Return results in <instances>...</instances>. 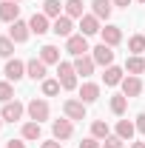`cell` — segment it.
Returning <instances> with one entry per match:
<instances>
[{"mask_svg": "<svg viewBox=\"0 0 145 148\" xmlns=\"http://www.w3.org/2000/svg\"><path fill=\"white\" fill-rule=\"evenodd\" d=\"M57 80L66 91L77 88V71H74V63H57Z\"/></svg>", "mask_w": 145, "mask_h": 148, "instance_id": "6da1fadb", "label": "cell"}, {"mask_svg": "<svg viewBox=\"0 0 145 148\" xmlns=\"http://www.w3.org/2000/svg\"><path fill=\"white\" fill-rule=\"evenodd\" d=\"M66 51L74 57H83V54H88L91 49H88V37L85 34H71L68 40H66Z\"/></svg>", "mask_w": 145, "mask_h": 148, "instance_id": "7a4b0ae2", "label": "cell"}, {"mask_svg": "<svg viewBox=\"0 0 145 148\" xmlns=\"http://www.w3.org/2000/svg\"><path fill=\"white\" fill-rule=\"evenodd\" d=\"M91 57H94V63L97 66H114V51H111V46H105V43H100V46H94L91 49Z\"/></svg>", "mask_w": 145, "mask_h": 148, "instance_id": "3957f363", "label": "cell"}, {"mask_svg": "<svg viewBox=\"0 0 145 148\" xmlns=\"http://www.w3.org/2000/svg\"><path fill=\"white\" fill-rule=\"evenodd\" d=\"M26 111H29V117L34 120V123H43V120H49V103L46 100H31L29 106H26Z\"/></svg>", "mask_w": 145, "mask_h": 148, "instance_id": "277c9868", "label": "cell"}, {"mask_svg": "<svg viewBox=\"0 0 145 148\" xmlns=\"http://www.w3.org/2000/svg\"><path fill=\"white\" fill-rule=\"evenodd\" d=\"M0 117H3V123H17L20 117H23V103H17V100H9V103H3Z\"/></svg>", "mask_w": 145, "mask_h": 148, "instance_id": "5b68a950", "label": "cell"}, {"mask_svg": "<svg viewBox=\"0 0 145 148\" xmlns=\"http://www.w3.org/2000/svg\"><path fill=\"white\" fill-rule=\"evenodd\" d=\"M63 111H66L68 120H85V103L83 100H66Z\"/></svg>", "mask_w": 145, "mask_h": 148, "instance_id": "8992f818", "label": "cell"}, {"mask_svg": "<svg viewBox=\"0 0 145 148\" xmlns=\"http://www.w3.org/2000/svg\"><path fill=\"white\" fill-rule=\"evenodd\" d=\"M0 20H6V23L20 20V6H17V0H3V3H0Z\"/></svg>", "mask_w": 145, "mask_h": 148, "instance_id": "52a82bcc", "label": "cell"}, {"mask_svg": "<svg viewBox=\"0 0 145 148\" xmlns=\"http://www.w3.org/2000/svg\"><path fill=\"white\" fill-rule=\"evenodd\" d=\"M6 77H9L12 83L23 80V77H26V63L17 60V57H14V60H9V63H6Z\"/></svg>", "mask_w": 145, "mask_h": 148, "instance_id": "ba28073f", "label": "cell"}, {"mask_svg": "<svg viewBox=\"0 0 145 148\" xmlns=\"http://www.w3.org/2000/svg\"><path fill=\"white\" fill-rule=\"evenodd\" d=\"M29 34H31V29H29V23H23V20H14L12 29H9V37H12L14 43H26Z\"/></svg>", "mask_w": 145, "mask_h": 148, "instance_id": "9c48e42d", "label": "cell"}, {"mask_svg": "<svg viewBox=\"0 0 145 148\" xmlns=\"http://www.w3.org/2000/svg\"><path fill=\"white\" fill-rule=\"evenodd\" d=\"M51 32H54L57 37H71V32H74V23H71V17L68 14H63V17H57L54 20V26H51Z\"/></svg>", "mask_w": 145, "mask_h": 148, "instance_id": "30bf717a", "label": "cell"}, {"mask_svg": "<svg viewBox=\"0 0 145 148\" xmlns=\"http://www.w3.org/2000/svg\"><path fill=\"white\" fill-rule=\"evenodd\" d=\"M80 34H85V37L100 34V20L94 17V14H83L80 17Z\"/></svg>", "mask_w": 145, "mask_h": 148, "instance_id": "8fae6325", "label": "cell"}, {"mask_svg": "<svg viewBox=\"0 0 145 148\" xmlns=\"http://www.w3.org/2000/svg\"><path fill=\"white\" fill-rule=\"evenodd\" d=\"M51 131H54V140H68L74 134V125H71V120H54Z\"/></svg>", "mask_w": 145, "mask_h": 148, "instance_id": "7c38bea8", "label": "cell"}, {"mask_svg": "<svg viewBox=\"0 0 145 148\" xmlns=\"http://www.w3.org/2000/svg\"><path fill=\"white\" fill-rule=\"evenodd\" d=\"M80 100L88 106V103H97L100 100V86L97 83H83L80 86Z\"/></svg>", "mask_w": 145, "mask_h": 148, "instance_id": "4fadbf2b", "label": "cell"}, {"mask_svg": "<svg viewBox=\"0 0 145 148\" xmlns=\"http://www.w3.org/2000/svg\"><path fill=\"white\" fill-rule=\"evenodd\" d=\"M94 66H97V63H94V57H88V54H83V57L74 60V71L83 74V77H91V74H94Z\"/></svg>", "mask_w": 145, "mask_h": 148, "instance_id": "5bb4252c", "label": "cell"}, {"mask_svg": "<svg viewBox=\"0 0 145 148\" xmlns=\"http://www.w3.org/2000/svg\"><path fill=\"white\" fill-rule=\"evenodd\" d=\"M100 34H103V43L105 46H117L120 40H122V32H120V26H105V29H100Z\"/></svg>", "mask_w": 145, "mask_h": 148, "instance_id": "9a60e30c", "label": "cell"}, {"mask_svg": "<svg viewBox=\"0 0 145 148\" xmlns=\"http://www.w3.org/2000/svg\"><path fill=\"white\" fill-rule=\"evenodd\" d=\"M120 86H122V94H125V97H137V94L142 91V83H140V77H134V74L125 77Z\"/></svg>", "mask_w": 145, "mask_h": 148, "instance_id": "2e32d148", "label": "cell"}, {"mask_svg": "<svg viewBox=\"0 0 145 148\" xmlns=\"http://www.w3.org/2000/svg\"><path fill=\"white\" fill-rule=\"evenodd\" d=\"M29 29H31V34H46V32H51V29H49V17H46V14H34V17L29 20Z\"/></svg>", "mask_w": 145, "mask_h": 148, "instance_id": "e0dca14e", "label": "cell"}, {"mask_svg": "<svg viewBox=\"0 0 145 148\" xmlns=\"http://www.w3.org/2000/svg\"><path fill=\"white\" fill-rule=\"evenodd\" d=\"M26 71H29L31 80H46V63L34 57V60H29V63H26Z\"/></svg>", "mask_w": 145, "mask_h": 148, "instance_id": "ac0fdd59", "label": "cell"}, {"mask_svg": "<svg viewBox=\"0 0 145 148\" xmlns=\"http://www.w3.org/2000/svg\"><path fill=\"white\" fill-rule=\"evenodd\" d=\"M91 6H94V17H97V20H108V17H111V12H114L111 0H94Z\"/></svg>", "mask_w": 145, "mask_h": 148, "instance_id": "d6986e66", "label": "cell"}, {"mask_svg": "<svg viewBox=\"0 0 145 148\" xmlns=\"http://www.w3.org/2000/svg\"><path fill=\"white\" fill-rule=\"evenodd\" d=\"M125 71H131L134 77H140V74L145 71V60H142L140 54H131V57L125 60Z\"/></svg>", "mask_w": 145, "mask_h": 148, "instance_id": "ffe728a7", "label": "cell"}, {"mask_svg": "<svg viewBox=\"0 0 145 148\" xmlns=\"http://www.w3.org/2000/svg\"><path fill=\"white\" fill-rule=\"evenodd\" d=\"M40 60H43L46 66L60 63V49H57V46H43V49H40Z\"/></svg>", "mask_w": 145, "mask_h": 148, "instance_id": "44dd1931", "label": "cell"}, {"mask_svg": "<svg viewBox=\"0 0 145 148\" xmlns=\"http://www.w3.org/2000/svg\"><path fill=\"white\" fill-rule=\"evenodd\" d=\"M103 80H105V86H120L125 77H122V69H117V66H108L105 74H103Z\"/></svg>", "mask_w": 145, "mask_h": 148, "instance_id": "7402d4cb", "label": "cell"}, {"mask_svg": "<svg viewBox=\"0 0 145 148\" xmlns=\"http://www.w3.org/2000/svg\"><path fill=\"white\" fill-rule=\"evenodd\" d=\"M40 137H43L40 123H34V120H31V123H26V125H23V140H40Z\"/></svg>", "mask_w": 145, "mask_h": 148, "instance_id": "603a6c76", "label": "cell"}, {"mask_svg": "<svg viewBox=\"0 0 145 148\" xmlns=\"http://www.w3.org/2000/svg\"><path fill=\"white\" fill-rule=\"evenodd\" d=\"M134 131H137V125L128 123V120H120V123H117V137H120V140H131Z\"/></svg>", "mask_w": 145, "mask_h": 148, "instance_id": "cb8c5ba5", "label": "cell"}, {"mask_svg": "<svg viewBox=\"0 0 145 148\" xmlns=\"http://www.w3.org/2000/svg\"><path fill=\"white\" fill-rule=\"evenodd\" d=\"M125 108H128V97L125 94H114L111 97V111L120 117V114H125Z\"/></svg>", "mask_w": 145, "mask_h": 148, "instance_id": "d4e9b609", "label": "cell"}, {"mask_svg": "<svg viewBox=\"0 0 145 148\" xmlns=\"http://www.w3.org/2000/svg\"><path fill=\"white\" fill-rule=\"evenodd\" d=\"M60 9H63V3H60V0H46V3H43V14H46V17H60Z\"/></svg>", "mask_w": 145, "mask_h": 148, "instance_id": "484cf974", "label": "cell"}, {"mask_svg": "<svg viewBox=\"0 0 145 148\" xmlns=\"http://www.w3.org/2000/svg\"><path fill=\"white\" fill-rule=\"evenodd\" d=\"M91 137H97V140H105V137H111V134H108V125H105L103 120H94V123H91Z\"/></svg>", "mask_w": 145, "mask_h": 148, "instance_id": "4316f807", "label": "cell"}, {"mask_svg": "<svg viewBox=\"0 0 145 148\" xmlns=\"http://www.w3.org/2000/svg\"><path fill=\"white\" fill-rule=\"evenodd\" d=\"M128 51H131V54H142V51H145V37L142 34H134L131 40H128Z\"/></svg>", "mask_w": 145, "mask_h": 148, "instance_id": "83f0119b", "label": "cell"}, {"mask_svg": "<svg viewBox=\"0 0 145 148\" xmlns=\"http://www.w3.org/2000/svg\"><path fill=\"white\" fill-rule=\"evenodd\" d=\"M66 14L68 17H83V0H68L66 3Z\"/></svg>", "mask_w": 145, "mask_h": 148, "instance_id": "f1b7e54d", "label": "cell"}, {"mask_svg": "<svg viewBox=\"0 0 145 148\" xmlns=\"http://www.w3.org/2000/svg\"><path fill=\"white\" fill-rule=\"evenodd\" d=\"M60 80H43V94L46 97H54V94H60Z\"/></svg>", "mask_w": 145, "mask_h": 148, "instance_id": "f546056e", "label": "cell"}, {"mask_svg": "<svg viewBox=\"0 0 145 148\" xmlns=\"http://www.w3.org/2000/svg\"><path fill=\"white\" fill-rule=\"evenodd\" d=\"M14 54V40L12 37H0V57H12Z\"/></svg>", "mask_w": 145, "mask_h": 148, "instance_id": "4dcf8cb0", "label": "cell"}, {"mask_svg": "<svg viewBox=\"0 0 145 148\" xmlns=\"http://www.w3.org/2000/svg\"><path fill=\"white\" fill-rule=\"evenodd\" d=\"M14 97V88H12V83H0V103H9Z\"/></svg>", "mask_w": 145, "mask_h": 148, "instance_id": "1f68e13d", "label": "cell"}, {"mask_svg": "<svg viewBox=\"0 0 145 148\" xmlns=\"http://www.w3.org/2000/svg\"><path fill=\"white\" fill-rule=\"evenodd\" d=\"M103 148H125V140H120V137H105V140H103Z\"/></svg>", "mask_w": 145, "mask_h": 148, "instance_id": "d6a6232c", "label": "cell"}, {"mask_svg": "<svg viewBox=\"0 0 145 148\" xmlns=\"http://www.w3.org/2000/svg\"><path fill=\"white\" fill-rule=\"evenodd\" d=\"M80 148H103V145L97 143V137H88V140H83V143H80Z\"/></svg>", "mask_w": 145, "mask_h": 148, "instance_id": "836d02e7", "label": "cell"}, {"mask_svg": "<svg viewBox=\"0 0 145 148\" xmlns=\"http://www.w3.org/2000/svg\"><path fill=\"white\" fill-rule=\"evenodd\" d=\"M137 131H140V134H145V114H140V117H137Z\"/></svg>", "mask_w": 145, "mask_h": 148, "instance_id": "e575fe53", "label": "cell"}, {"mask_svg": "<svg viewBox=\"0 0 145 148\" xmlns=\"http://www.w3.org/2000/svg\"><path fill=\"white\" fill-rule=\"evenodd\" d=\"M6 148H26V143H23V140H9Z\"/></svg>", "mask_w": 145, "mask_h": 148, "instance_id": "d590c367", "label": "cell"}, {"mask_svg": "<svg viewBox=\"0 0 145 148\" xmlns=\"http://www.w3.org/2000/svg\"><path fill=\"white\" fill-rule=\"evenodd\" d=\"M40 148H63V143H57V140H49V143H40Z\"/></svg>", "mask_w": 145, "mask_h": 148, "instance_id": "8d00e7d4", "label": "cell"}, {"mask_svg": "<svg viewBox=\"0 0 145 148\" xmlns=\"http://www.w3.org/2000/svg\"><path fill=\"white\" fill-rule=\"evenodd\" d=\"M114 6H122V9H128V6H131V0H114Z\"/></svg>", "mask_w": 145, "mask_h": 148, "instance_id": "74e56055", "label": "cell"}, {"mask_svg": "<svg viewBox=\"0 0 145 148\" xmlns=\"http://www.w3.org/2000/svg\"><path fill=\"white\" fill-rule=\"evenodd\" d=\"M131 148H145V143H131Z\"/></svg>", "mask_w": 145, "mask_h": 148, "instance_id": "f35d334b", "label": "cell"}, {"mask_svg": "<svg viewBox=\"0 0 145 148\" xmlns=\"http://www.w3.org/2000/svg\"><path fill=\"white\" fill-rule=\"evenodd\" d=\"M0 128H3V117H0Z\"/></svg>", "mask_w": 145, "mask_h": 148, "instance_id": "ab89813d", "label": "cell"}, {"mask_svg": "<svg viewBox=\"0 0 145 148\" xmlns=\"http://www.w3.org/2000/svg\"><path fill=\"white\" fill-rule=\"evenodd\" d=\"M140 3H145V0H140Z\"/></svg>", "mask_w": 145, "mask_h": 148, "instance_id": "60d3db41", "label": "cell"}]
</instances>
